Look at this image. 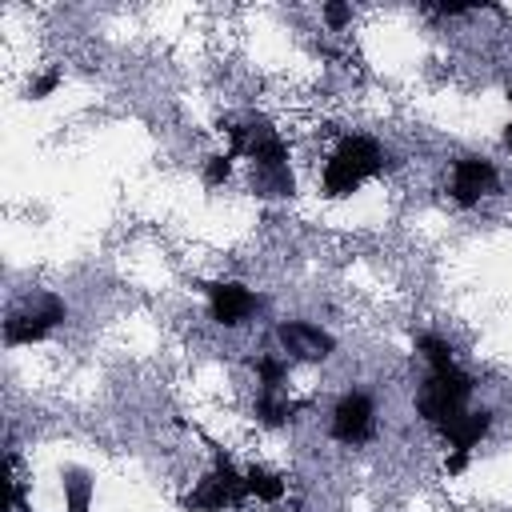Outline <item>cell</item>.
I'll use <instances>...</instances> for the list:
<instances>
[{
	"label": "cell",
	"mask_w": 512,
	"mask_h": 512,
	"mask_svg": "<svg viewBox=\"0 0 512 512\" xmlns=\"http://www.w3.org/2000/svg\"><path fill=\"white\" fill-rule=\"evenodd\" d=\"M388 152L376 136L364 132H348L336 140V148L328 152L324 168H320V192L328 200H348L352 192H360L368 180H376L388 168Z\"/></svg>",
	"instance_id": "obj_1"
},
{
	"label": "cell",
	"mask_w": 512,
	"mask_h": 512,
	"mask_svg": "<svg viewBox=\"0 0 512 512\" xmlns=\"http://www.w3.org/2000/svg\"><path fill=\"white\" fill-rule=\"evenodd\" d=\"M212 468L180 496V508L184 512H228V508H240L248 500V488H244V468L232 464V456L212 444Z\"/></svg>",
	"instance_id": "obj_2"
},
{
	"label": "cell",
	"mask_w": 512,
	"mask_h": 512,
	"mask_svg": "<svg viewBox=\"0 0 512 512\" xmlns=\"http://www.w3.org/2000/svg\"><path fill=\"white\" fill-rule=\"evenodd\" d=\"M472 388H476V380H472L460 364H452V368H444V372H428L424 384L416 388V416H420L428 428L444 432L460 412H468Z\"/></svg>",
	"instance_id": "obj_3"
},
{
	"label": "cell",
	"mask_w": 512,
	"mask_h": 512,
	"mask_svg": "<svg viewBox=\"0 0 512 512\" xmlns=\"http://www.w3.org/2000/svg\"><path fill=\"white\" fill-rule=\"evenodd\" d=\"M64 320H68L64 296L40 292L36 300H24V304H16V308L8 312V320H4V344H8V348L40 344V340H48Z\"/></svg>",
	"instance_id": "obj_4"
},
{
	"label": "cell",
	"mask_w": 512,
	"mask_h": 512,
	"mask_svg": "<svg viewBox=\"0 0 512 512\" xmlns=\"http://www.w3.org/2000/svg\"><path fill=\"white\" fill-rule=\"evenodd\" d=\"M224 136H228V152L240 160H248V168H284L292 156H288V140L264 120H240V124H224Z\"/></svg>",
	"instance_id": "obj_5"
},
{
	"label": "cell",
	"mask_w": 512,
	"mask_h": 512,
	"mask_svg": "<svg viewBox=\"0 0 512 512\" xmlns=\"http://www.w3.org/2000/svg\"><path fill=\"white\" fill-rule=\"evenodd\" d=\"M200 292L208 300V316L224 328H240L264 308V296L240 280H208V284H200Z\"/></svg>",
	"instance_id": "obj_6"
},
{
	"label": "cell",
	"mask_w": 512,
	"mask_h": 512,
	"mask_svg": "<svg viewBox=\"0 0 512 512\" xmlns=\"http://www.w3.org/2000/svg\"><path fill=\"white\" fill-rule=\"evenodd\" d=\"M328 432H332L336 444H348V448L368 444L372 432H376V400H372L368 392H360V388L344 392V396L332 404Z\"/></svg>",
	"instance_id": "obj_7"
},
{
	"label": "cell",
	"mask_w": 512,
	"mask_h": 512,
	"mask_svg": "<svg viewBox=\"0 0 512 512\" xmlns=\"http://www.w3.org/2000/svg\"><path fill=\"white\" fill-rule=\"evenodd\" d=\"M500 188V172L488 156H460L452 160V176H448V196L460 208H476L484 196H492Z\"/></svg>",
	"instance_id": "obj_8"
},
{
	"label": "cell",
	"mask_w": 512,
	"mask_h": 512,
	"mask_svg": "<svg viewBox=\"0 0 512 512\" xmlns=\"http://www.w3.org/2000/svg\"><path fill=\"white\" fill-rule=\"evenodd\" d=\"M276 344L292 356V360H304V364H320L336 352V336L312 320H280L276 324Z\"/></svg>",
	"instance_id": "obj_9"
},
{
	"label": "cell",
	"mask_w": 512,
	"mask_h": 512,
	"mask_svg": "<svg viewBox=\"0 0 512 512\" xmlns=\"http://www.w3.org/2000/svg\"><path fill=\"white\" fill-rule=\"evenodd\" d=\"M488 432H492V408H468V412H460V416L440 432V440H444L448 448H456V452H472Z\"/></svg>",
	"instance_id": "obj_10"
},
{
	"label": "cell",
	"mask_w": 512,
	"mask_h": 512,
	"mask_svg": "<svg viewBox=\"0 0 512 512\" xmlns=\"http://www.w3.org/2000/svg\"><path fill=\"white\" fill-rule=\"evenodd\" d=\"M60 492H64V512H92V500H96V480L88 468L80 464H68L60 472Z\"/></svg>",
	"instance_id": "obj_11"
},
{
	"label": "cell",
	"mask_w": 512,
	"mask_h": 512,
	"mask_svg": "<svg viewBox=\"0 0 512 512\" xmlns=\"http://www.w3.org/2000/svg\"><path fill=\"white\" fill-rule=\"evenodd\" d=\"M248 188L264 200H292L296 196L292 164H284V168H248Z\"/></svg>",
	"instance_id": "obj_12"
},
{
	"label": "cell",
	"mask_w": 512,
	"mask_h": 512,
	"mask_svg": "<svg viewBox=\"0 0 512 512\" xmlns=\"http://www.w3.org/2000/svg\"><path fill=\"white\" fill-rule=\"evenodd\" d=\"M244 488H248V496H256L260 504H280L288 484H284L280 472H272V468H264V464H248V468H244Z\"/></svg>",
	"instance_id": "obj_13"
},
{
	"label": "cell",
	"mask_w": 512,
	"mask_h": 512,
	"mask_svg": "<svg viewBox=\"0 0 512 512\" xmlns=\"http://www.w3.org/2000/svg\"><path fill=\"white\" fill-rule=\"evenodd\" d=\"M296 412H300V404H292L284 392H260L256 396V420L264 428H284L296 420Z\"/></svg>",
	"instance_id": "obj_14"
},
{
	"label": "cell",
	"mask_w": 512,
	"mask_h": 512,
	"mask_svg": "<svg viewBox=\"0 0 512 512\" xmlns=\"http://www.w3.org/2000/svg\"><path fill=\"white\" fill-rule=\"evenodd\" d=\"M248 368L256 372L260 392H280V388H284V380H288V360H284V356H272V352L252 356V360H248Z\"/></svg>",
	"instance_id": "obj_15"
},
{
	"label": "cell",
	"mask_w": 512,
	"mask_h": 512,
	"mask_svg": "<svg viewBox=\"0 0 512 512\" xmlns=\"http://www.w3.org/2000/svg\"><path fill=\"white\" fill-rule=\"evenodd\" d=\"M416 352H420V360L428 364V372H444V368L456 364L452 344H448L444 336H436V332H420V336H416Z\"/></svg>",
	"instance_id": "obj_16"
},
{
	"label": "cell",
	"mask_w": 512,
	"mask_h": 512,
	"mask_svg": "<svg viewBox=\"0 0 512 512\" xmlns=\"http://www.w3.org/2000/svg\"><path fill=\"white\" fill-rule=\"evenodd\" d=\"M232 160H236V156H232L228 148H224V152H212V156L204 160V184H208V188H220V184L232 176Z\"/></svg>",
	"instance_id": "obj_17"
},
{
	"label": "cell",
	"mask_w": 512,
	"mask_h": 512,
	"mask_svg": "<svg viewBox=\"0 0 512 512\" xmlns=\"http://www.w3.org/2000/svg\"><path fill=\"white\" fill-rule=\"evenodd\" d=\"M320 16H324V24H328L332 32H340V28H348V24H352V4L328 0V4H320Z\"/></svg>",
	"instance_id": "obj_18"
},
{
	"label": "cell",
	"mask_w": 512,
	"mask_h": 512,
	"mask_svg": "<svg viewBox=\"0 0 512 512\" xmlns=\"http://www.w3.org/2000/svg\"><path fill=\"white\" fill-rule=\"evenodd\" d=\"M60 80H64V76H60L56 68H52V72H40V76L28 80V96H32V100H48V96L60 88Z\"/></svg>",
	"instance_id": "obj_19"
},
{
	"label": "cell",
	"mask_w": 512,
	"mask_h": 512,
	"mask_svg": "<svg viewBox=\"0 0 512 512\" xmlns=\"http://www.w3.org/2000/svg\"><path fill=\"white\" fill-rule=\"evenodd\" d=\"M468 464H472V452H456V448H448V456H444V472H448V476L468 472Z\"/></svg>",
	"instance_id": "obj_20"
},
{
	"label": "cell",
	"mask_w": 512,
	"mask_h": 512,
	"mask_svg": "<svg viewBox=\"0 0 512 512\" xmlns=\"http://www.w3.org/2000/svg\"><path fill=\"white\" fill-rule=\"evenodd\" d=\"M508 100H512V88H508ZM504 148H508V156H512V120L504 124Z\"/></svg>",
	"instance_id": "obj_21"
}]
</instances>
